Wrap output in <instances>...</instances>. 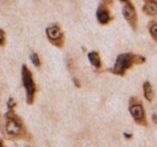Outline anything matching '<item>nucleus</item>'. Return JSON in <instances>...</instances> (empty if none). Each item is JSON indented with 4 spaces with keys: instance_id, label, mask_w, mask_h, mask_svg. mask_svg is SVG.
<instances>
[{
    "instance_id": "nucleus-19",
    "label": "nucleus",
    "mask_w": 157,
    "mask_h": 147,
    "mask_svg": "<svg viewBox=\"0 0 157 147\" xmlns=\"http://www.w3.org/2000/svg\"><path fill=\"white\" fill-rule=\"evenodd\" d=\"M124 136H126V138H131L132 134H130V133H124Z\"/></svg>"
},
{
    "instance_id": "nucleus-10",
    "label": "nucleus",
    "mask_w": 157,
    "mask_h": 147,
    "mask_svg": "<svg viewBox=\"0 0 157 147\" xmlns=\"http://www.w3.org/2000/svg\"><path fill=\"white\" fill-rule=\"evenodd\" d=\"M143 93H144V98L148 102L153 101V99H154V91H153V88L151 86L150 82H145L143 84Z\"/></svg>"
},
{
    "instance_id": "nucleus-13",
    "label": "nucleus",
    "mask_w": 157,
    "mask_h": 147,
    "mask_svg": "<svg viewBox=\"0 0 157 147\" xmlns=\"http://www.w3.org/2000/svg\"><path fill=\"white\" fill-rule=\"evenodd\" d=\"M133 56V62L136 65H141V63L145 62V58L143 56H140V55H132Z\"/></svg>"
},
{
    "instance_id": "nucleus-15",
    "label": "nucleus",
    "mask_w": 157,
    "mask_h": 147,
    "mask_svg": "<svg viewBox=\"0 0 157 147\" xmlns=\"http://www.w3.org/2000/svg\"><path fill=\"white\" fill-rule=\"evenodd\" d=\"M6 40H7V38H6L5 30L0 29V46H5L6 45Z\"/></svg>"
},
{
    "instance_id": "nucleus-4",
    "label": "nucleus",
    "mask_w": 157,
    "mask_h": 147,
    "mask_svg": "<svg viewBox=\"0 0 157 147\" xmlns=\"http://www.w3.org/2000/svg\"><path fill=\"white\" fill-rule=\"evenodd\" d=\"M46 38L48 40L57 47H63L65 44V35L61 30L59 25H51L45 29Z\"/></svg>"
},
{
    "instance_id": "nucleus-11",
    "label": "nucleus",
    "mask_w": 157,
    "mask_h": 147,
    "mask_svg": "<svg viewBox=\"0 0 157 147\" xmlns=\"http://www.w3.org/2000/svg\"><path fill=\"white\" fill-rule=\"evenodd\" d=\"M148 30L152 36V38L154 39V41L157 43V22H152L148 25Z\"/></svg>"
},
{
    "instance_id": "nucleus-16",
    "label": "nucleus",
    "mask_w": 157,
    "mask_h": 147,
    "mask_svg": "<svg viewBox=\"0 0 157 147\" xmlns=\"http://www.w3.org/2000/svg\"><path fill=\"white\" fill-rule=\"evenodd\" d=\"M73 83H74V85H75L76 87H81V84H80V82H78V78L73 77Z\"/></svg>"
},
{
    "instance_id": "nucleus-14",
    "label": "nucleus",
    "mask_w": 157,
    "mask_h": 147,
    "mask_svg": "<svg viewBox=\"0 0 157 147\" xmlns=\"http://www.w3.org/2000/svg\"><path fill=\"white\" fill-rule=\"evenodd\" d=\"M7 105H8V108H9V110H14V107H15V106L17 105V103H16V101L13 99V98L10 97L9 100H8Z\"/></svg>"
},
{
    "instance_id": "nucleus-9",
    "label": "nucleus",
    "mask_w": 157,
    "mask_h": 147,
    "mask_svg": "<svg viewBox=\"0 0 157 147\" xmlns=\"http://www.w3.org/2000/svg\"><path fill=\"white\" fill-rule=\"evenodd\" d=\"M87 58L92 66L96 69H100L101 68V58L99 56L98 52H90L87 54Z\"/></svg>"
},
{
    "instance_id": "nucleus-3",
    "label": "nucleus",
    "mask_w": 157,
    "mask_h": 147,
    "mask_svg": "<svg viewBox=\"0 0 157 147\" xmlns=\"http://www.w3.org/2000/svg\"><path fill=\"white\" fill-rule=\"evenodd\" d=\"M132 65H135L132 54H121L116 58L113 68H111L109 71L116 75L124 76L126 71L130 69Z\"/></svg>"
},
{
    "instance_id": "nucleus-12",
    "label": "nucleus",
    "mask_w": 157,
    "mask_h": 147,
    "mask_svg": "<svg viewBox=\"0 0 157 147\" xmlns=\"http://www.w3.org/2000/svg\"><path fill=\"white\" fill-rule=\"evenodd\" d=\"M30 60H31V62H33V65L35 66V67H37V68L41 67V60H40V58H39V56H38L37 53H35V52L31 53Z\"/></svg>"
},
{
    "instance_id": "nucleus-2",
    "label": "nucleus",
    "mask_w": 157,
    "mask_h": 147,
    "mask_svg": "<svg viewBox=\"0 0 157 147\" xmlns=\"http://www.w3.org/2000/svg\"><path fill=\"white\" fill-rule=\"evenodd\" d=\"M22 82L25 90H26V102L30 105L35 101L36 96V83L31 71L26 65L22 66Z\"/></svg>"
},
{
    "instance_id": "nucleus-18",
    "label": "nucleus",
    "mask_w": 157,
    "mask_h": 147,
    "mask_svg": "<svg viewBox=\"0 0 157 147\" xmlns=\"http://www.w3.org/2000/svg\"><path fill=\"white\" fill-rule=\"evenodd\" d=\"M152 118H153V121H154L155 123H157V116H156V114H154L152 116Z\"/></svg>"
},
{
    "instance_id": "nucleus-20",
    "label": "nucleus",
    "mask_w": 157,
    "mask_h": 147,
    "mask_svg": "<svg viewBox=\"0 0 157 147\" xmlns=\"http://www.w3.org/2000/svg\"><path fill=\"white\" fill-rule=\"evenodd\" d=\"M0 146H3V142H2V140H0Z\"/></svg>"
},
{
    "instance_id": "nucleus-5",
    "label": "nucleus",
    "mask_w": 157,
    "mask_h": 147,
    "mask_svg": "<svg viewBox=\"0 0 157 147\" xmlns=\"http://www.w3.org/2000/svg\"><path fill=\"white\" fill-rule=\"evenodd\" d=\"M129 112L130 115L132 116L133 120L138 123V125L141 126H146V117H145V112H144V108L142 106V104L140 103H130L129 106Z\"/></svg>"
},
{
    "instance_id": "nucleus-21",
    "label": "nucleus",
    "mask_w": 157,
    "mask_h": 147,
    "mask_svg": "<svg viewBox=\"0 0 157 147\" xmlns=\"http://www.w3.org/2000/svg\"><path fill=\"white\" fill-rule=\"evenodd\" d=\"M120 1H122V2H128L129 0H120Z\"/></svg>"
},
{
    "instance_id": "nucleus-8",
    "label": "nucleus",
    "mask_w": 157,
    "mask_h": 147,
    "mask_svg": "<svg viewBox=\"0 0 157 147\" xmlns=\"http://www.w3.org/2000/svg\"><path fill=\"white\" fill-rule=\"evenodd\" d=\"M144 6L142 8L143 13L147 16L157 15V0H143Z\"/></svg>"
},
{
    "instance_id": "nucleus-1",
    "label": "nucleus",
    "mask_w": 157,
    "mask_h": 147,
    "mask_svg": "<svg viewBox=\"0 0 157 147\" xmlns=\"http://www.w3.org/2000/svg\"><path fill=\"white\" fill-rule=\"evenodd\" d=\"M6 132L12 138H21L25 135L24 123L13 110H9L6 114Z\"/></svg>"
},
{
    "instance_id": "nucleus-6",
    "label": "nucleus",
    "mask_w": 157,
    "mask_h": 147,
    "mask_svg": "<svg viewBox=\"0 0 157 147\" xmlns=\"http://www.w3.org/2000/svg\"><path fill=\"white\" fill-rule=\"evenodd\" d=\"M123 15H124L125 20L128 22V24L131 26L132 29H137L138 25V17H137V12L130 2H126V5L123 7Z\"/></svg>"
},
{
    "instance_id": "nucleus-7",
    "label": "nucleus",
    "mask_w": 157,
    "mask_h": 147,
    "mask_svg": "<svg viewBox=\"0 0 157 147\" xmlns=\"http://www.w3.org/2000/svg\"><path fill=\"white\" fill-rule=\"evenodd\" d=\"M96 17H97L98 23L101 25H107L111 22L112 16H111V14H110L109 9H108L105 3H102V5H100L98 7L97 12H96Z\"/></svg>"
},
{
    "instance_id": "nucleus-17",
    "label": "nucleus",
    "mask_w": 157,
    "mask_h": 147,
    "mask_svg": "<svg viewBox=\"0 0 157 147\" xmlns=\"http://www.w3.org/2000/svg\"><path fill=\"white\" fill-rule=\"evenodd\" d=\"M112 2H113V0H102V3H105V6L112 5Z\"/></svg>"
}]
</instances>
